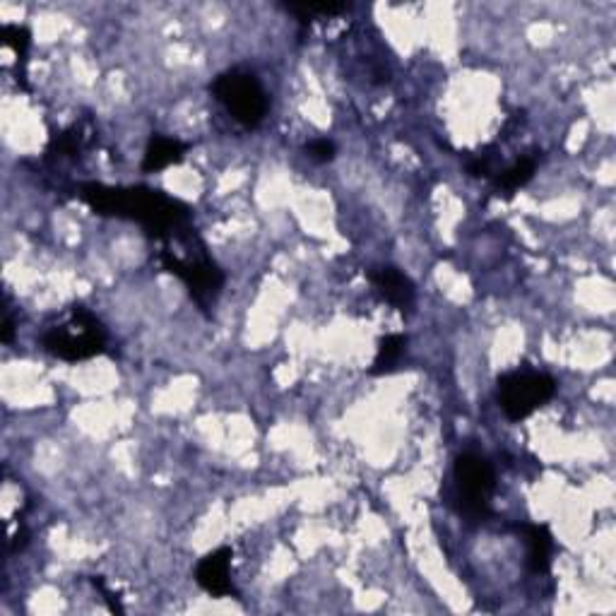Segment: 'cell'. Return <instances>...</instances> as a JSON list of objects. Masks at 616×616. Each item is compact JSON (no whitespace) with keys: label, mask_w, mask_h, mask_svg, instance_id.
Listing matches in <instances>:
<instances>
[{"label":"cell","mask_w":616,"mask_h":616,"mask_svg":"<svg viewBox=\"0 0 616 616\" xmlns=\"http://www.w3.org/2000/svg\"><path fill=\"white\" fill-rule=\"evenodd\" d=\"M80 195L97 215L133 219L154 239L171 241L191 229V210L179 200L152 188H109L102 183H85Z\"/></svg>","instance_id":"obj_1"},{"label":"cell","mask_w":616,"mask_h":616,"mask_svg":"<svg viewBox=\"0 0 616 616\" xmlns=\"http://www.w3.org/2000/svg\"><path fill=\"white\" fill-rule=\"evenodd\" d=\"M106 333L102 323L92 316L87 308L73 306L70 308L68 321L53 325L44 335L46 352L65 361H82L92 359L104 352Z\"/></svg>","instance_id":"obj_2"},{"label":"cell","mask_w":616,"mask_h":616,"mask_svg":"<svg viewBox=\"0 0 616 616\" xmlns=\"http://www.w3.org/2000/svg\"><path fill=\"white\" fill-rule=\"evenodd\" d=\"M212 94L241 126L258 128L268 114V94L253 73L227 70L212 82Z\"/></svg>","instance_id":"obj_3"},{"label":"cell","mask_w":616,"mask_h":616,"mask_svg":"<svg viewBox=\"0 0 616 616\" xmlns=\"http://www.w3.org/2000/svg\"><path fill=\"white\" fill-rule=\"evenodd\" d=\"M159 258H162L164 270L176 275L183 284H186L188 292H191V296L195 299V304L203 308V311H207V308L215 304L219 292H222L224 287V275L205 253V246H200L198 251L193 253H186V256H179V253L167 248V251H162V256Z\"/></svg>","instance_id":"obj_4"},{"label":"cell","mask_w":616,"mask_h":616,"mask_svg":"<svg viewBox=\"0 0 616 616\" xmlns=\"http://www.w3.org/2000/svg\"><path fill=\"white\" fill-rule=\"evenodd\" d=\"M453 479L460 513L470 520L487 518L491 511V496L496 489V477L489 462L475 453H462L455 460Z\"/></svg>","instance_id":"obj_5"},{"label":"cell","mask_w":616,"mask_h":616,"mask_svg":"<svg viewBox=\"0 0 616 616\" xmlns=\"http://www.w3.org/2000/svg\"><path fill=\"white\" fill-rule=\"evenodd\" d=\"M556 393V381L547 373L513 371L499 378L496 400L508 419L520 422L549 402Z\"/></svg>","instance_id":"obj_6"},{"label":"cell","mask_w":616,"mask_h":616,"mask_svg":"<svg viewBox=\"0 0 616 616\" xmlns=\"http://www.w3.org/2000/svg\"><path fill=\"white\" fill-rule=\"evenodd\" d=\"M229 568H231V549L222 547L217 552L207 554L203 561H200L198 568H195V580L205 592H210L212 597H229L236 595L234 585H231L229 578Z\"/></svg>","instance_id":"obj_7"},{"label":"cell","mask_w":616,"mask_h":616,"mask_svg":"<svg viewBox=\"0 0 616 616\" xmlns=\"http://www.w3.org/2000/svg\"><path fill=\"white\" fill-rule=\"evenodd\" d=\"M371 282L390 306L400 308V311H407V308H412V304H414V284H412L410 277L405 275V272L385 265V268H378V270L371 272Z\"/></svg>","instance_id":"obj_8"},{"label":"cell","mask_w":616,"mask_h":616,"mask_svg":"<svg viewBox=\"0 0 616 616\" xmlns=\"http://www.w3.org/2000/svg\"><path fill=\"white\" fill-rule=\"evenodd\" d=\"M527 539V568L532 573H547L552 566L554 539L547 525H525Z\"/></svg>","instance_id":"obj_9"},{"label":"cell","mask_w":616,"mask_h":616,"mask_svg":"<svg viewBox=\"0 0 616 616\" xmlns=\"http://www.w3.org/2000/svg\"><path fill=\"white\" fill-rule=\"evenodd\" d=\"M186 154V145L181 140L164 138V135H152L147 142L145 159H142V171L152 174V171H162L171 167V164H179Z\"/></svg>","instance_id":"obj_10"},{"label":"cell","mask_w":616,"mask_h":616,"mask_svg":"<svg viewBox=\"0 0 616 616\" xmlns=\"http://www.w3.org/2000/svg\"><path fill=\"white\" fill-rule=\"evenodd\" d=\"M537 169V159L535 157H523L518 159V162L513 164V167H508L506 171H501L499 179H496V188L503 191L506 195H513L518 188H523L527 181L535 176Z\"/></svg>","instance_id":"obj_11"},{"label":"cell","mask_w":616,"mask_h":616,"mask_svg":"<svg viewBox=\"0 0 616 616\" xmlns=\"http://www.w3.org/2000/svg\"><path fill=\"white\" fill-rule=\"evenodd\" d=\"M407 349V337L402 335H385L381 342H378V352L376 359H373V369L371 373H385L393 371L398 366V361L402 359Z\"/></svg>","instance_id":"obj_12"},{"label":"cell","mask_w":616,"mask_h":616,"mask_svg":"<svg viewBox=\"0 0 616 616\" xmlns=\"http://www.w3.org/2000/svg\"><path fill=\"white\" fill-rule=\"evenodd\" d=\"M0 37H3L5 44L13 46L17 56H20V58L27 56L29 44H32V37H29V29L20 27V25H5L3 29H0Z\"/></svg>","instance_id":"obj_13"},{"label":"cell","mask_w":616,"mask_h":616,"mask_svg":"<svg viewBox=\"0 0 616 616\" xmlns=\"http://www.w3.org/2000/svg\"><path fill=\"white\" fill-rule=\"evenodd\" d=\"M306 154L313 159V162H318V164L333 162L335 145L330 140H313L311 145H306Z\"/></svg>","instance_id":"obj_14"},{"label":"cell","mask_w":616,"mask_h":616,"mask_svg":"<svg viewBox=\"0 0 616 616\" xmlns=\"http://www.w3.org/2000/svg\"><path fill=\"white\" fill-rule=\"evenodd\" d=\"M467 171H470L472 176H491V157H489V154H479V157L472 159V162L467 164Z\"/></svg>","instance_id":"obj_15"},{"label":"cell","mask_w":616,"mask_h":616,"mask_svg":"<svg viewBox=\"0 0 616 616\" xmlns=\"http://www.w3.org/2000/svg\"><path fill=\"white\" fill-rule=\"evenodd\" d=\"M13 333H15L13 318H10V316H5V323H3V335H0V340H3L5 345H10V342H13Z\"/></svg>","instance_id":"obj_16"}]
</instances>
